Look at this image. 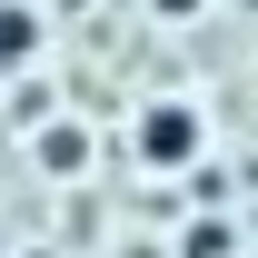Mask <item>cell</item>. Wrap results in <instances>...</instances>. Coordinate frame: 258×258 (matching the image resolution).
<instances>
[{
  "label": "cell",
  "mask_w": 258,
  "mask_h": 258,
  "mask_svg": "<svg viewBox=\"0 0 258 258\" xmlns=\"http://www.w3.org/2000/svg\"><path fill=\"white\" fill-rule=\"evenodd\" d=\"M139 159H149V169H189V159H199V119L179 109V99L139 119Z\"/></svg>",
  "instance_id": "cell-1"
},
{
  "label": "cell",
  "mask_w": 258,
  "mask_h": 258,
  "mask_svg": "<svg viewBox=\"0 0 258 258\" xmlns=\"http://www.w3.org/2000/svg\"><path fill=\"white\" fill-rule=\"evenodd\" d=\"M30 50H40V10H30V0H20V10H10V60L30 70Z\"/></svg>",
  "instance_id": "cell-2"
},
{
  "label": "cell",
  "mask_w": 258,
  "mask_h": 258,
  "mask_svg": "<svg viewBox=\"0 0 258 258\" xmlns=\"http://www.w3.org/2000/svg\"><path fill=\"white\" fill-rule=\"evenodd\" d=\"M159 10H199V0H159Z\"/></svg>",
  "instance_id": "cell-3"
}]
</instances>
